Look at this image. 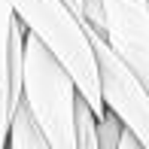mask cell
<instances>
[{
	"instance_id": "6",
	"label": "cell",
	"mask_w": 149,
	"mask_h": 149,
	"mask_svg": "<svg viewBox=\"0 0 149 149\" xmlns=\"http://www.w3.org/2000/svg\"><path fill=\"white\" fill-rule=\"evenodd\" d=\"M6 149H49V146H46V140L37 134V128H33L28 110L22 107V100L12 107L9 131H6Z\"/></svg>"
},
{
	"instance_id": "3",
	"label": "cell",
	"mask_w": 149,
	"mask_h": 149,
	"mask_svg": "<svg viewBox=\"0 0 149 149\" xmlns=\"http://www.w3.org/2000/svg\"><path fill=\"white\" fill-rule=\"evenodd\" d=\"M85 37L94 55V73H97V91L104 110L119 119V125L140 143V149H149V94L91 28H85Z\"/></svg>"
},
{
	"instance_id": "1",
	"label": "cell",
	"mask_w": 149,
	"mask_h": 149,
	"mask_svg": "<svg viewBox=\"0 0 149 149\" xmlns=\"http://www.w3.org/2000/svg\"><path fill=\"white\" fill-rule=\"evenodd\" d=\"M76 85L33 33L22 43V107L49 149H76Z\"/></svg>"
},
{
	"instance_id": "4",
	"label": "cell",
	"mask_w": 149,
	"mask_h": 149,
	"mask_svg": "<svg viewBox=\"0 0 149 149\" xmlns=\"http://www.w3.org/2000/svg\"><path fill=\"white\" fill-rule=\"evenodd\" d=\"M100 24L91 28L137 76L149 94V3L146 0H97Z\"/></svg>"
},
{
	"instance_id": "7",
	"label": "cell",
	"mask_w": 149,
	"mask_h": 149,
	"mask_svg": "<svg viewBox=\"0 0 149 149\" xmlns=\"http://www.w3.org/2000/svg\"><path fill=\"white\" fill-rule=\"evenodd\" d=\"M61 3H64L67 9H70L73 15H76L79 22H82V6H85V0H61Z\"/></svg>"
},
{
	"instance_id": "2",
	"label": "cell",
	"mask_w": 149,
	"mask_h": 149,
	"mask_svg": "<svg viewBox=\"0 0 149 149\" xmlns=\"http://www.w3.org/2000/svg\"><path fill=\"white\" fill-rule=\"evenodd\" d=\"M6 3H9L12 15L24 24V31L33 33L67 70L79 97L91 107V113L100 116L104 104H100V91H97L94 55H91L82 22L61 0H6Z\"/></svg>"
},
{
	"instance_id": "8",
	"label": "cell",
	"mask_w": 149,
	"mask_h": 149,
	"mask_svg": "<svg viewBox=\"0 0 149 149\" xmlns=\"http://www.w3.org/2000/svg\"><path fill=\"white\" fill-rule=\"evenodd\" d=\"M146 3H149V0H146Z\"/></svg>"
},
{
	"instance_id": "5",
	"label": "cell",
	"mask_w": 149,
	"mask_h": 149,
	"mask_svg": "<svg viewBox=\"0 0 149 149\" xmlns=\"http://www.w3.org/2000/svg\"><path fill=\"white\" fill-rule=\"evenodd\" d=\"M12 15L9 3L0 0V149H6V131H9V116H12V97H9V31H12Z\"/></svg>"
}]
</instances>
